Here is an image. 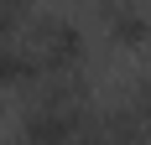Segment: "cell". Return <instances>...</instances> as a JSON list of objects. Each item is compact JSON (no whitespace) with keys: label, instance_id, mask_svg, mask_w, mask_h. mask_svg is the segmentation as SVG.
<instances>
[{"label":"cell","instance_id":"5b68a950","mask_svg":"<svg viewBox=\"0 0 151 145\" xmlns=\"http://www.w3.org/2000/svg\"><path fill=\"white\" fill-rule=\"evenodd\" d=\"M125 104H130V114H136L141 124H146V135H151V72L130 83V93H125Z\"/></svg>","mask_w":151,"mask_h":145},{"label":"cell","instance_id":"3957f363","mask_svg":"<svg viewBox=\"0 0 151 145\" xmlns=\"http://www.w3.org/2000/svg\"><path fill=\"white\" fill-rule=\"evenodd\" d=\"M94 16L104 21V36L125 52H141L151 47V11L136 0H94Z\"/></svg>","mask_w":151,"mask_h":145},{"label":"cell","instance_id":"277c9868","mask_svg":"<svg viewBox=\"0 0 151 145\" xmlns=\"http://www.w3.org/2000/svg\"><path fill=\"white\" fill-rule=\"evenodd\" d=\"M47 72H42V57L31 52V42L21 36H0V93H26L37 88Z\"/></svg>","mask_w":151,"mask_h":145},{"label":"cell","instance_id":"7a4b0ae2","mask_svg":"<svg viewBox=\"0 0 151 145\" xmlns=\"http://www.w3.org/2000/svg\"><path fill=\"white\" fill-rule=\"evenodd\" d=\"M21 130L31 140H78V135L94 130L89 104H58V99H37L21 119Z\"/></svg>","mask_w":151,"mask_h":145},{"label":"cell","instance_id":"6da1fadb","mask_svg":"<svg viewBox=\"0 0 151 145\" xmlns=\"http://www.w3.org/2000/svg\"><path fill=\"white\" fill-rule=\"evenodd\" d=\"M26 42H31V52L42 57V72H73L89 57V36H83L68 16H42V21H31Z\"/></svg>","mask_w":151,"mask_h":145}]
</instances>
